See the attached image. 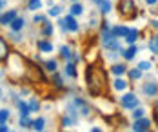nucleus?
Segmentation results:
<instances>
[{
    "label": "nucleus",
    "mask_w": 158,
    "mask_h": 132,
    "mask_svg": "<svg viewBox=\"0 0 158 132\" xmlns=\"http://www.w3.org/2000/svg\"><path fill=\"white\" fill-rule=\"evenodd\" d=\"M118 11L124 18H135L136 17V7L133 0H120L118 2Z\"/></svg>",
    "instance_id": "nucleus-1"
},
{
    "label": "nucleus",
    "mask_w": 158,
    "mask_h": 132,
    "mask_svg": "<svg viewBox=\"0 0 158 132\" xmlns=\"http://www.w3.org/2000/svg\"><path fill=\"white\" fill-rule=\"evenodd\" d=\"M120 101H122V107H124V109H136V107H138V96H135L133 92L124 94Z\"/></svg>",
    "instance_id": "nucleus-2"
},
{
    "label": "nucleus",
    "mask_w": 158,
    "mask_h": 132,
    "mask_svg": "<svg viewBox=\"0 0 158 132\" xmlns=\"http://www.w3.org/2000/svg\"><path fill=\"white\" fill-rule=\"evenodd\" d=\"M149 129H151V121L149 119H143V118H138L136 123L133 125V130H138V132L149 130Z\"/></svg>",
    "instance_id": "nucleus-3"
},
{
    "label": "nucleus",
    "mask_w": 158,
    "mask_h": 132,
    "mask_svg": "<svg viewBox=\"0 0 158 132\" xmlns=\"http://www.w3.org/2000/svg\"><path fill=\"white\" fill-rule=\"evenodd\" d=\"M75 15H67L65 20H62L64 24H65V29L67 31H78V24H77V20H75Z\"/></svg>",
    "instance_id": "nucleus-4"
},
{
    "label": "nucleus",
    "mask_w": 158,
    "mask_h": 132,
    "mask_svg": "<svg viewBox=\"0 0 158 132\" xmlns=\"http://www.w3.org/2000/svg\"><path fill=\"white\" fill-rule=\"evenodd\" d=\"M142 91H143V94H145V96H155V94H156V91H158V87H156V83H155V82H147V83H143Z\"/></svg>",
    "instance_id": "nucleus-5"
},
{
    "label": "nucleus",
    "mask_w": 158,
    "mask_h": 132,
    "mask_svg": "<svg viewBox=\"0 0 158 132\" xmlns=\"http://www.w3.org/2000/svg\"><path fill=\"white\" fill-rule=\"evenodd\" d=\"M36 47L42 51V52H51L53 51V44L51 42H46V40H38L36 42Z\"/></svg>",
    "instance_id": "nucleus-6"
},
{
    "label": "nucleus",
    "mask_w": 158,
    "mask_h": 132,
    "mask_svg": "<svg viewBox=\"0 0 158 132\" xmlns=\"http://www.w3.org/2000/svg\"><path fill=\"white\" fill-rule=\"evenodd\" d=\"M136 52H138V47H136V45H133V44H131V47H129V49L122 51V56H124V58H126V60H133V58H135V54H136Z\"/></svg>",
    "instance_id": "nucleus-7"
},
{
    "label": "nucleus",
    "mask_w": 158,
    "mask_h": 132,
    "mask_svg": "<svg viewBox=\"0 0 158 132\" xmlns=\"http://www.w3.org/2000/svg\"><path fill=\"white\" fill-rule=\"evenodd\" d=\"M15 18H16V11H15V9H13V11H9V13H4V15H2V25L11 24Z\"/></svg>",
    "instance_id": "nucleus-8"
},
{
    "label": "nucleus",
    "mask_w": 158,
    "mask_h": 132,
    "mask_svg": "<svg viewBox=\"0 0 158 132\" xmlns=\"http://www.w3.org/2000/svg\"><path fill=\"white\" fill-rule=\"evenodd\" d=\"M75 105H77L78 109H82V114H84V116H89V107L85 105V101H84V99L77 98V99H75Z\"/></svg>",
    "instance_id": "nucleus-9"
},
{
    "label": "nucleus",
    "mask_w": 158,
    "mask_h": 132,
    "mask_svg": "<svg viewBox=\"0 0 158 132\" xmlns=\"http://www.w3.org/2000/svg\"><path fill=\"white\" fill-rule=\"evenodd\" d=\"M113 33H114V36H116V38H120V36H127L129 29H127V27H124V25H116V27H113Z\"/></svg>",
    "instance_id": "nucleus-10"
},
{
    "label": "nucleus",
    "mask_w": 158,
    "mask_h": 132,
    "mask_svg": "<svg viewBox=\"0 0 158 132\" xmlns=\"http://www.w3.org/2000/svg\"><path fill=\"white\" fill-rule=\"evenodd\" d=\"M136 38H138V29H129V33L126 36V42L127 44H135Z\"/></svg>",
    "instance_id": "nucleus-11"
},
{
    "label": "nucleus",
    "mask_w": 158,
    "mask_h": 132,
    "mask_svg": "<svg viewBox=\"0 0 158 132\" xmlns=\"http://www.w3.org/2000/svg\"><path fill=\"white\" fill-rule=\"evenodd\" d=\"M129 78H131L133 82L140 80V78H142V69H140V67H136V69H131V71H129Z\"/></svg>",
    "instance_id": "nucleus-12"
},
{
    "label": "nucleus",
    "mask_w": 158,
    "mask_h": 132,
    "mask_svg": "<svg viewBox=\"0 0 158 132\" xmlns=\"http://www.w3.org/2000/svg\"><path fill=\"white\" fill-rule=\"evenodd\" d=\"M149 49H151V52L158 54V34L151 36V40H149Z\"/></svg>",
    "instance_id": "nucleus-13"
},
{
    "label": "nucleus",
    "mask_w": 158,
    "mask_h": 132,
    "mask_svg": "<svg viewBox=\"0 0 158 132\" xmlns=\"http://www.w3.org/2000/svg\"><path fill=\"white\" fill-rule=\"evenodd\" d=\"M126 71H127V67H126V65H122V64H116V65H113V67H111V72H113V74H116V76L124 74Z\"/></svg>",
    "instance_id": "nucleus-14"
},
{
    "label": "nucleus",
    "mask_w": 158,
    "mask_h": 132,
    "mask_svg": "<svg viewBox=\"0 0 158 132\" xmlns=\"http://www.w3.org/2000/svg\"><path fill=\"white\" fill-rule=\"evenodd\" d=\"M98 6H100V11H102L104 15H107V13L111 11V2L109 0H100Z\"/></svg>",
    "instance_id": "nucleus-15"
},
{
    "label": "nucleus",
    "mask_w": 158,
    "mask_h": 132,
    "mask_svg": "<svg viewBox=\"0 0 158 132\" xmlns=\"http://www.w3.org/2000/svg\"><path fill=\"white\" fill-rule=\"evenodd\" d=\"M9 25H11V29H13V31H20V29L24 27V18H15Z\"/></svg>",
    "instance_id": "nucleus-16"
},
{
    "label": "nucleus",
    "mask_w": 158,
    "mask_h": 132,
    "mask_svg": "<svg viewBox=\"0 0 158 132\" xmlns=\"http://www.w3.org/2000/svg\"><path fill=\"white\" fill-rule=\"evenodd\" d=\"M113 87H114L116 91H126V89H127V82H124L122 78H116L114 83H113Z\"/></svg>",
    "instance_id": "nucleus-17"
},
{
    "label": "nucleus",
    "mask_w": 158,
    "mask_h": 132,
    "mask_svg": "<svg viewBox=\"0 0 158 132\" xmlns=\"http://www.w3.org/2000/svg\"><path fill=\"white\" fill-rule=\"evenodd\" d=\"M0 49H2L0 56H2V60L6 62V58H7V54H9V49H7V45H6V40H4V38L0 40Z\"/></svg>",
    "instance_id": "nucleus-18"
},
{
    "label": "nucleus",
    "mask_w": 158,
    "mask_h": 132,
    "mask_svg": "<svg viewBox=\"0 0 158 132\" xmlns=\"http://www.w3.org/2000/svg\"><path fill=\"white\" fill-rule=\"evenodd\" d=\"M18 109H20V116H27L29 112H31L29 105H27V103H24V101H18Z\"/></svg>",
    "instance_id": "nucleus-19"
},
{
    "label": "nucleus",
    "mask_w": 158,
    "mask_h": 132,
    "mask_svg": "<svg viewBox=\"0 0 158 132\" xmlns=\"http://www.w3.org/2000/svg\"><path fill=\"white\" fill-rule=\"evenodd\" d=\"M44 123H46V121H44L42 118L33 119V121H31V129H35V130H42V129H44Z\"/></svg>",
    "instance_id": "nucleus-20"
},
{
    "label": "nucleus",
    "mask_w": 158,
    "mask_h": 132,
    "mask_svg": "<svg viewBox=\"0 0 158 132\" xmlns=\"http://www.w3.org/2000/svg\"><path fill=\"white\" fill-rule=\"evenodd\" d=\"M40 7H42V2L40 0H29V4H27V9H31V11H36Z\"/></svg>",
    "instance_id": "nucleus-21"
},
{
    "label": "nucleus",
    "mask_w": 158,
    "mask_h": 132,
    "mask_svg": "<svg viewBox=\"0 0 158 132\" xmlns=\"http://www.w3.org/2000/svg\"><path fill=\"white\" fill-rule=\"evenodd\" d=\"M65 72H67V76H71V78H77V69L73 64H67L65 65Z\"/></svg>",
    "instance_id": "nucleus-22"
},
{
    "label": "nucleus",
    "mask_w": 158,
    "mask_h": 132,
    "mask_svg": "<svg viewBox=\"0 0 158 132\" xmlns=\"http://www.w3.org/2000/svg\"><path fill=\"white\" fill-rule=\"evenodd\" d=\"M82 13H84L82 4H73L71 6V15H82Z\"/></svg>",
    "instance_id": "nucleus-23"
},
{
    "label": "nucleus",
    "mask_w": 158,
    "mask_h": 132,
    "mask_svg": "<svg viewBox=\"0 0 158 132\" xmlns=\"http://www.w3.org/2000/svg\"><path fill=\"white\" fill-rule=\"evenodd\" d=\"M60 56L65 58V60H69V58H71V51H69V47H65V45H64L62 49H60Z\"/></svg>",
    "instance_id": "nucleus-24"
},
{
    "label": "nucleus",
    "mask_w": 158,
    "mask_h": 132,
    "mask_svg": "<svg viewBox=\"0 0 158 132\" xmlns=\"http://www.w3.org/2000/svg\"><path fill=\"white\" fill-rule=\"evenodd\" d=\"M20 127H31V119L27 116H20Z\"/></svg>",
    "instance_id": "nucleus-25"
},
{
    "label": "nucleus",
    "mask_w": 158,
    "mask_h": 132,
    "mask_svg": "<svg viewBox=\"0 0 158 132\" xmlns=\"http://www.w3.org/2000/svg\"><path fill=\"white\" fill-rule=\"evenodd\" d=\"M7 118H9V111H7V109H2V111H0V121H2V123H6V121H7Z\"/></svg>",
    "instance_id": "nucleus-26"
},
{
    "label": "nucleus",
    "mask_w": 158,
    "mask_h": 132,
    "mask_svg": "<svg viewBox=\"0 0 158 132\" xmlns=\"http://www.w3.org/2000/svg\"><path fill=\"white\" fill-rule=\"evenodd\" d=\"M42 33L46 34V36H51V33H53V25H51V24H44V29H42Z\"/></svg>",
    "instance_id": "nucleus-27"
},
{
    "label": "nucleus",
    "mask_w": 158,
    "mask_h": 132,
    "mask_svg": "<svg viewBox=\"0 0 158 132\" xmlns=\"http://www.w3.org/2000/svg\"><path fill=\"white\" fill-rule=\"evenodd\" d=\"M46 69H48V71H51V72H55V71H56V62H55V60L46 62Z\"/></svg>",
    "instance_id": "nucleus-28"
},
{
    "label": "nucleus",
    "mask_w": 158,
    "mask_h": 132,
    "mask_svg": "<svg viewBox=\"0 0 158 132\" xmlns=\"http://www.w3.org/2000/svg\"><path fill=\"white\" fill-rule=\"evenodd\" d=\"M38 107H40L38 99H35V98H33L31 101H29V109H31V112H33V111H38Z\"/></svg>",
    "instance_id": "nucleus-29"
},
{
    "label": "nucleus",
    "mask_w": 158,
    "mask_h": 132,
    "mask_svg": "<svg viewBox=\"0 0 158 132\" xmlns=\"http://www.w3.org/2000/svg\"><path fill=\"white\" fill-rule=\"evenodd\" d=\"M60 13H62L60 7H51V9H49V15H51V17H58Z\"/></svg>",
    "instance_id": "nucleus-30"
},
{
    "label": "nucleus",
    "mask_w": 158,
    "mask_h": 132,
    "mask_svg": "<svg viewBox=\"0 0 158 132\" xmlns=\"http://www.w3.org/2000/svg\"><path fill=\"white\" fill-rule=\"evenodd\" d=\"M138 67H140L142 71H149V69H151V64H149V62H140Z\"/></svg>",
    "instance_id": "nucleus-31"
},
{
    "label": "nucleus",
    "mask_w": 158,
    "mask_h": 132,
    "mask_svg": "<svg viewBox=\"0 0 158 132\" xmlns=\"http://www.w3.org/2000/svg\"><path fill=\"white\" fill-rule=\"evenodd\" d=\"M53 83H55V85H56V87H62V78H60V76H58V74H56V76H55V78H53Z\"/></svg>",
    "instance_id": "nucleus-32"
},
{
    "label": "nucleus",
    "mask_w": 158,
    "mask_h": 132,
    "mask_svg": "<svg viewBox=\"0 0 158 132\" xmlns=\"http://www.w3.org/2000/svg\"><path fill=\"white\" fill-rule=\"evenodd\" d=\"M133 116H135V119L143 118V111H142V109H138V111H135V112H133Z\"/></svg>",
    "instance_id": "nucleus-33"
},
{
    "label": "nucleus",
    "mask_w": 158,
    "mask_h": 132,
    "mask_svg": "<svg viewBox=\"0 0 158 132\" xmlns=\"http://www.w3.org/2000/svg\"><path fill=\"white\" fill-rule=\"evenodd\" d=\"M0 130H2V132H7V130H9V127H7L6 123H2V127H0Z\"/></svg>",
    "instance_id": "nucleus-34"
},
{
    "label": "nucleus",
    "mask_w": 158,
    "mask_h": 132,
    "mask_svg": "<svg viewBox=\"0 0 158 132\" xmlns=\"http://www.w3.org/2000/svg\"><path fill=\"white\" fill-rule=\"evenodd\" d=\"M36 22H44V17H40V15H36V17H35V24H36Z\"/></svg>",
    "instance_id": "nucleus-35"
},
{
    "label": "nucleus",
    "mask_w": 158,
    "mask_h": 132,
    "mask_svg": "<svg viewBox=\"0 0 158 132\" xmlns=\"http://www.w3.org/2000/svg\"><path fill=\"white\" fill-rule=\"evenodd\" d=\"M20 38H22V36H18L16 33H13V40H15V42H20Z\"/></svg>",
    "instance_id": "nucleus-36"
},
{
    "label": "nucleus",
    "mask_w": 158,
    "mask_h": 132,
    "mask_svg": "<svg viewBox=\"0 0 158 132\" xmlns=\"http://www.w3.org/2000/svg\"><path fill=\"white\" fill-rule=\"evenodd\" d=\"M145 2H147V4H156L158 0H145Z\"/></svg>",
    "instance_id": "nucleus-37"
},
{
    "label": "nucleus",
    "mask_w": 158,
    "mask_h": 132,
    "mask_svg": "<svg viewBox=\"0 0 158 132\" xmlns=\"http://www.w3.org/2000/svg\"><path fill=\"white\" fill-rule=\"evenodd\" d=\"M153 25H155V27L158 29V20H155V22H153Z\"/></svg>",
    "instance_id": "nucleus-38"
},
{
    "label": "nucleus",
    "mask_w": 158,
    "mask_h": 132,
    "mask_svg": "<svg viewBox=\"0 0 158 132\" xmlns=\"http://www.w3.org/2000/svg\"><path fill=\"white\" fill-rule=\"evenodd\" d=\"M155 107H156V109H158V101H156V103H155Z\"/></svg>",
    "instance_id": "nucleus-39"
},
{
    "label": "nucleus",
    "mask_w": 158,
    "mask_h": 132,
    "mask_svg": "<svg viewBox=\"0 0 158 132\" xmlns=\"http://www.w3.org/2000/svg\"><path fill=\"white\" fill-rule=\"evenodd\" d=\"M73 2H77V0H73Z\"/></svg>",
    "instance_id": "nucleus-40"
}]
</instances>
